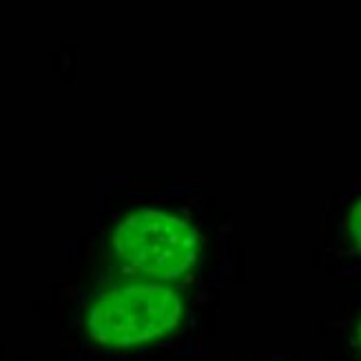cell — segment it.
Segmentation results:
<instances>
[{"instance_id":"cell-1","label":"cell","mask_w":361,"mask_h":361,"mask_svg":"<svg viewBox=\"0 0 361 361\" xmlns=\"http://www.w3.org/2000/svg\"><path fill=\"white\" fill-rule=\"evenodd\" d=\"M182 312L180 297L166 286H118L93 300L87 315V331L102 346L127 348L176 331Z\"/></svg>"},{"instance_id":"cell-2","label":"cell","mask_w":361,"mask_h":361,"mask_svg":"<svg viewBox=\"0 0 361 361\" xmlns=\"http://www.w3.org/2000/svg\"><path fill=\"white\" fill-rule=\"evenodd\" d=\"M111 242L118 259L147 277L178 279L197 259L195 231L162 211L142 209L120 219Z\"/></svg>"},{"instance_id":"cell-3","label":"cell","mask_w":361,"mask_h":361,"mask_svg":"<svg viewBox=\"0 0 361 361\" xmlns=\"http://www.w3.org/2000/svg\"><path fill=\"white\" fill-rule=\"evenodd\" d=\"M348 233L353 242L361 248V202L355 204V209L348 215Z\"/></svg>"},{"instance_id":"cell-4","label":"cell","mask_w":361,"mask_h":361,"mask_svg":"<svg viewBox=\"0 0 361 361\" xmlns=\"http://www.w3.org/2000/svg\"><path fill=\"white\" fill-rule=\"evenodd\" d=\"M355 343H357V348L361 350V322L357 324V331H355Z\"/></svg>"}]
</instances>
